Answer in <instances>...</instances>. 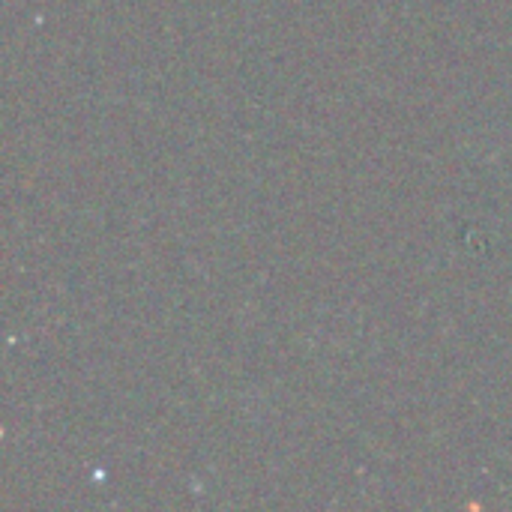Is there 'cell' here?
<instances>
[]
</instances>
